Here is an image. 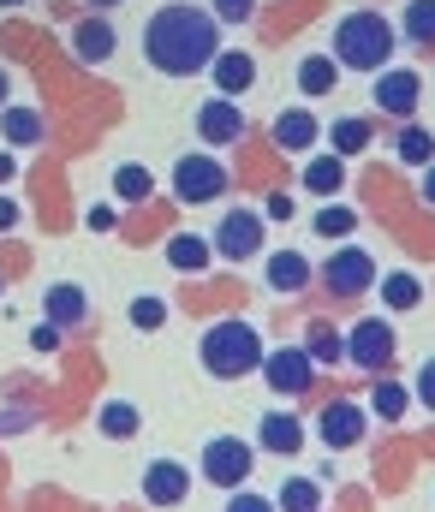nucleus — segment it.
Returning <instances> with one entry per match:
<instances>
[{
  "instance_id": "nucleus-1",
  "label": "nucleus",
  "mask_w": 435,
  "mask_h": 512,
  "mask_svg": "<svg viewBox=\"0 0 435 512\" xmlns=\"http://www.w3.org/2000/svg\"><path fill=\"white\" fill-rule=\"evenodd\" d=\"M221 54V24L209 6H191V0H173L161 6L144 24V60L167 78H191V72H209Z\"/></svg>"
},
{
  "instance_id": "nucleus-2",
  "label": "nucleus",
  "mask_w": 435,
  "mask_h": 512,
  "mask_svg": "<svg viewBox=\"0 0 435 512\" xmlns=\"http://www.w3.org/2000/svg\"><path fill=\"white\" fill-rule=\"evenodd\" d=\"M263 334L251 328V322H239V316H227V322H209L203 328V340H197V358H203V370L215 376V382H239V376H251V370H263Z\"/></svg>"
},
{
  "instance_id": "nucleus-3",
  "label": "nucleus",
  "mask_w": 435,
  "mask_h": 512,
  "mask_svg": "<svg viewBox=\"0 0 435 512\" xmlns=\"http://www.w3.org/2000/svg\"><path fill=\"white\" fill-rule=\"evenodd\" d=\"M394 60V24L382 12H346L334 24V66L340 72H382Z\"/></svg>"
},
{
  "instance_id": "nucleus-4",
  "label": "nucleus",
  "mask_w": 435,
  "mask_h": 512,
  "mask_svg": "<svg viewBox=\"0 0 435 512\" xmlns=\"http://www.w3.org/2000/svg\"><path fill=\"white\" fill-rule=\"evenodd\" d=\"M173 197H179V203H191V209H203V203L227 197V161H215L209 149L179 155V161H173Z\"/></svg>"
},
{
  "instance_id": "nucleus-5",
  "label": "nucleus",
  "mask_w": 435,
  "mask_h": 512,
  "mask_svg": "<svg viewBox=\"0 0 435 512\" xmlns=\"http://www.w3.org/2000/svg\"><path fill=\"white\" fill-rule=\"evenodd\" d=\"M322 286H328V298H364L370 286H376V256L364 251V245H340V251L322 262Z\"/></svg>"
},
{
  "instance_id": "nucleus-6",
  "label": "nucleus",
  "mask_w": 435,
  "mask_h": 512,
  "mask_svg": "<svg viewBox=\"0 0 435 512\" xmlns=\"http://www.w3.org/2000/svg\"><path fill=\"white\" fill-rule=\"evenodd\" d=\"M340 340H346V358H352L358 370H370V376H382V370L394 364V322H388V316H364V322H352Z\"/></svg>"
},
{
  "instance_id": "nucleus-7",
  "label": "nucleus",
  "mask_w": 435,
  "mask_h": 512,
  "mask_svg": "<svg viewBox=\"0 0 435 512\" xmlns=\"http://www.w3.org/2000/svg\"><path fill=\"white\" fill-rule=\"evenodd\" d=\"M251 465H257V447H251L245 435H215V441L203 447V477H209L215 489H245Z\"/></svg>"
},
{
  "instance_id": "nucleus-8",
  "label": "nucleus",
  "mask_w": 435,
  "mask_h": 512,
  "mask_svg": "<svg viewBox=\"0 0 435 512\" xmlns=\"http://www.w3.org/2000/svg\"><path fill=\"white\" fill-rule=\"evenodd\" d=\"M263 382L281 399H304L316 387V364H310L304 346H275V352H263Z\"/></svg>"
},
{
  "instance_id": "nucleus-9",
  "label": "nucleus",
  "mask_w": 435,
  "mask_h": 512,
  "mask_svg": "<svg viewBox=\"0 0 435 512\" xmlns=\"http://www.w3.org/2000/svg\"><path fill=\"white\" fill-rule=\"evenodd\" d=\"M263 233H269V221H263L257 209H227L221 227H215V256L251 262V256H263Z\"/></svg>"
},
{
  "instance_id": "nucleus-10",
  "label": "nucleus",
  "mask_w": 435,
  "mask_h": 512,
  "mask_svg": "<svg viewBox=\"0 0 435 512\" xmlns=\"http://www.w3.org/2000/svg\"><path fill=\"white\" fill-rule=\"evenodd\" d=\"M418 96H424V84H418L412 66H382V72H376V108L394 114L400 126L418 114Z\"/></svg>"
},
{
  "instance_id": "nucleus-11",
  "label": "nucleus",
  "mask_w": 435,
  "mask_h": 512,
  "mask_svg": "<svg viewBox=\"0 0 435 512\" xmlns=\"http://www.w3.org/2000/svg\"><path fill=\"white\" fill-rule=\"evenodd\" d=\"M364 429H370V423H364V405H358V399H334V405H322V417H316V435H322L328 453L358 447Z\"/></svg>"
},
{
  "instance_id": "nucleus-12",
  "label": "nucleus",
  "mask_w": 435,
  "mask_h": 512,
  "mask_svg": "<svg viewBox=\"0 0 435 512\" xmlns=\"http://www.w3.org/2000/svg\"><path fill=\"white\" fill-rule=\"evenodd\" d=\"M197 137H203L209 149H227V143H239V137H245V114H239V102H233V96H215V102H203V108H197Z\"/></svg>"
},
{
  "instance_id": "nucleus-13",
  "label": "nucleus",
  "mask_w": 435,
  "mask_h": 512,
  "mask_svg": "<svg viewBox=\"0 0 435 512\" xmlns=\"http://www.w3.org/2000/svg\"><path fill=\"white\" fill-rule=\"evenodd\" d=\"M114 48H120V30H114V18H78V24H72V54H78L84 66H102V60H114Z\"/></svg>"
},
{
  "instance_id": "nucleus-14",
  "label": "nucleus",
  "mask_w": 435,
  "mask_h": 512,
  "mask_svg": "<svg viewBox=\"0 0 435 512\" xmlns=\"http://www.w3.org/2000/svg\"><path fill=\"white\" fill-rule=\"evenodd\" d=\"M185 489H191V471L173 465V459H155L144 471V501H155V507H179Z\"/></svg>"
},
{
  "instance_id": "nucleus-15",
  "label": "nucleus",
  "mask_w": 435,
  "mask_h": 512,
  "mask_svg": "<svg viewBox=\"0 0 435 512\" xmlns=\"http://www.w3.org/2000/svg\"><path fill=\"white\" fill-rule=\"evenodd\" d=\"M263 280H269V292H304L316 274H310L304 251H269L263 256Z\"/></svg>"
},
{
  "instance_id": "nucleus-16",
  "label": "nucleus",
  "mask_w": 435,
  "mask_h": 512,
  "mask_svg": "<svg viewBox=\"0 0 435 512\" xmlns=\"http://www.w3.org/2000/svg\"><path fill=\"white\" fill-rule=\"evenodd\" d=\"M42 310H48V322H54L60 334H66V328H78V322L90 316V304H84V286H66V280L42 292Z\"/></svg>"
},
{
  "instance_id": "nucleus-17",
  "label": "nucleus",
  "mask_w": 435,
  "mask_h": 512,
  "mask_svg": "<svg viewBox=\"0 0 435 512\" xmlns=\"http://www.w3.org/2000/svg\"><path fill=\"white\" fill-rule=\"evenodd\" d=\"M257 447H269V453H298V447H304V423H298L292 411H263Z\"/></svg>"
},
{
  "instance_id": "nucleus-18",
  "label": "nucleus",
  "mask_w": 435,
  "mask_h": 512,
  "mask_svg": "<svg viewBox=\"0 0 435 512\" xmlns=\"http://www.w3.org/2000/svg\"><path fill=\"white\" fill-rule=\"evenodd\" d=\"M215 84H221V96H239V90H251L257 84V60L251 54H239V48H227V54H215Z\"/></svg>"
},
{
  "instance_id": "nucleus-19",
  "label": "nucleus",
  "mask_w": 435,
  "mask_h": 512,
  "mask_svg": "<svg viewBox=\"0 0 435 512\" xmlns=\"http://www.w3.org/2000/svg\"><path fill=\"white\" fill-rule=\"evenodd\" d=\"M316 143V114H304V108H287L281 120H275V149H287V155H304Z\"/></svg>"
},
{
  "instance_id": "nucleus-20",
  "label": "nucleus",
  "mask_w": 435,
  "mask_h": 512,
  "mask_svg": "<svg viewBox=\"0 0 435 512\" xmlns=\"http://www.w3.org/2000/svg\"><path fill=\"white\" fill-rule=\"evenodd\" d=\"M346 185V161L328 149V155H316V161H304V191H316V197H334Z\"/></svg>"
},
{
  "instance_id": "nucleus-21",
  "label": "nucleus",
  "mask_w": 435,
  "mask_h": 512,
  "mask_svg": "<svg viewBox=\"0 0 435 512\" xmlns=\"http://www.w3.org/2000/svg\"><path fill=\"white\" fill-rule=\"evenodd\" d=\"M304 352H310V364L322 370V364H340V358H346V340H340L334 322H310V328H304Z\"/></svg>"
},
{
  "instance_id": "nucleus-22",
  "label": "nucleus",
  "mask_w": 435,
  "mask_h": 512,
  "mask_svg": "<svg viewBox=\"0 0 435 512\" xmlns=\"http://www.w3.org/2000/svg\"><path fill=\"white\" fill-rule=\"evenodd\" d=\"M394 161H406V167H430V161H435V137L424 126H412V120H406V126L394 131Z\"/></svg>"
},
{
  "instance_id": "nucleus-23",
  "label": "nucleus",
  "mask_w": 435,
  "mask_h": 512,
  "mask_svg": "<svg viewBox=\"0 0 435 512\" xmlns=\"http://www.w3.org/2000/svg\"><path fill=\"white\" fill-rule=\"evenodd\" d=\"M340 84V66H334V54H310L304 66H298V90L304 96H328Z\"/></svg>"
},
{
  "instance_id": "nucleus-24",
  "label": "nucleus",
  "mask_w": 435,
  "mask_h": 512,
  "mask_svg": "<svg viewBox=\"0 0 435 512\" xmlns=\"http://www.w3.org/2000/svg\"><path fill=\"white\" fill-rule=\"evenodd\" d=\"M328 137H334V155L346 161V155H364L376 131H370V120H358V114H346V120H334V126H328Z\"/></svg>"
},
{
  "instance_id": "nucleus-25",
  "label": "nucleus",
  "mask_w": 435,
  "mask_h": 512,
  "mask_svg": "<svg viewBox=\"0 0 435 512\" xmlns=\"http://www.w3.org/2000/svg\"><path fill=\"white\" fill-rule=\"evenodd\" d=\"M167 262H173L179 274H203V268H209V245H203L197 233H173V239H167Z\"/></svg>"
},
{
  "instance_id": "nucleus-26",
  "label": "nucleus",
  "mask_w": 435,
  "mask_h": 512,
  "mask_svg": "<svg viewBox=\"0 0 435 512\" xmlns=\"http://www.w3.org/2000/svg\"><path fill=\"white\" fill-rule=\"evenodd\" d=\"M400 36L418 42V48H435V0H412L400 12Z\"/></svg>"
},
{
  "instance_id": "nucleus-27",
  "label": "nucleus",
  "mask_w": 435,
  "mask_h": 512,
  "mask_svg": "<svg viewBox=\"0 0 435 512\" xmlns=\"http://www.w3.org/2000/svg\"><path fill=\"white\" fill-rule=\"evenodd\" d=\"M0 131H6V143H12V149L42 143V120H36L30 108H0Z\"/></svg>"
},
{
  "instance_id": "nucleus-28",
  "label": "nucleus",
  "mask_w": 435,
  "mask_h": 512,
  "mask_svg": "<svg viewBox=\"0 0 435 512\" xmlns=\"http://www.w3.org/2000/svg\"><path fill=\"white\" fill-rule=\"evenodd\" d=\"M370 405H376V417H382V423H400V417H406V405H412V387H400V382H388V376H382V382L370 387Z\"/></svg>"
},
{
  "instance_id": "nucleus-29",
  "label": "nucleus",
  "mask_w": 435,
  "mask_h": 512,
  "mask_svg": "<svg viewBox=\"0 0 435 512\" xmlns=\"http://www.w3.org/2000/svg\"><path fill=\"white\" fill-rule=\"evenodd\" d=\"M382 304L388 310H418L424 304V280L418 274H388L382 280Z\"/></svg>"
},
{
  "instance_id": "nucleus-30",
  "label": "nucleus",
  "mask_w": 435,
  "mask_h": 512,
  "mask_svg": "<svg viewBox=\"0 0 435 512\" xmlns=\"http://www.w3.org/2000/svg\"><path fill=\"white\" fill-rule=\"evenodd\" d=\"M149 191H155V179H149V167H138V161H126V167H114V197H120V203H144Z\"/></svg>"
},
{
  "instance_id": "nucleus-31",
  "label": "nucleus",
  "mask_w": 435,
  "mask_h": 512,
  "mask_svg": "<svg viewBox=\"0 0 435 512\" xmlns=\"http://www.w3.org/2000/svg\"><path fill=\"white\" fill-rule=\"evenodd\" d=\"M322 239H346L352 227H358V209H346V203H328V209H316V221H310Z\"/></svg>"
},
{
  "instance_id": "nucleus-32",
  "label": "nucleus",
  "mask_w": 435,
  "mask_h": 512,
  "mask_svg": "<svg viewBox=\"0 0 435 512\" xmlns=\"http://www.w3.org/2000/svg\"><path fill=\"white\" fill-rule=\"evenodd\" d=\"M281 512H322V489L310 477H292L287 489H281Z\"/></svg>"
},
{
  "instance_id": "nucleus-33",
  "label": "nucleus",
  "mask_w": 435,
  "mask_h": 512,
  "mask_svg": "<svg viewBox=\"0 0 435 512\" xmlns=\"http://www.w3.org/2000/svg\"><path fill=\"white\" fill-rule=\"evenodd\" d=\"M96 423H102V435H120V441H126V435H138V411H132L126 399L102 405V411H96Z\"/></svg>"
},
{
  "instance_id": "nucleus-34",
  "label": "nucleus",
  "mask_w": 435,
  "mask_h": 512,
  "mask_svg": "<svg viewBox=\"0 0 435 512\" xmlns=\"http://www.w3.org/2000/svg\"><path fill=\"white\" fill-rule=\"evenodd\" d=\"M215 24H251L257 18V0H209Z\"/></svg>"
},
{
  "instance_id": "nucleus-35",
  "label": "nucleus",
  "mask_w": 435,
  "mask_h": 512,
  "mask_svg": "<svg viewBox=\"0 0 435 512\" xmlns=\"http://www.w3.org/2000/svg\"><path fill=\"white\" fill-rule=\"evenodd\" d=\"M161 322H167V304H161V298H149V292L144 298H132V328H144L149 334V328H161Z\"/></svg>"
},
{
  "instance_id": "nucleus-36",
  "label": "nucleus",
  "mask_w": 435,
  "mask_h": 512,
  "mask_svg": "<svg viewBox=\"0 0 435 512\" xmlns=\"http://www.w3.org/2000/svg\"><path fill=\"white\" fill-rule=\"evenodd\" d=\"M292 215H298V209H292V197H287V191H275V197L263 203V221H292Z\"/></svg>"
},
{
  "instance_id": "nucleus-37",
  "label": "nucleus",
  "mask_w": 435,
  "mask_h": 512,
  "mask_svg": "<svg viewBox=\"0 0 435 512\" xmlns=\"http://www.w3.org/2000/svg\"><path fill=\"white\" fill-rule=\"evenodd\" d=\"M412 399H424V405L435 411V358L424 364V370H418V387H412Z\"/></svg>"
},
{
  "instance_id": "nucleus-38",
  "label": "nucleus",
  "mask_w": 435,
  "mask_h": 512,
  "mask_svg": "<svg viewBox=\"0 0 435 512\" xmlns=\"http://www.w3.org/2000/svg\"><path fill=\"white\" fill-rule=\"evenodd\" d=\"M227 512H275V501H263V495H233Z\"/></svg>"
},
{
  "instance_id": "nucleus-39",
  "label": "nucleus",
  "mask_w": 435,
  "mask_h": 512,
  "mask_svg": "<svg viewBox=\"0 0 435 512\" xmlns=\"http://www.w3.org/2000/svg\"><path fill=\"white\" fill-rule=\"evenodd\" d=\"M30 346H36V352H54V346H60V328H54V322H42V328L30 334Z\"/></svg>"
},
{
  "instance_id": "nucleus-40",
  "label": "nucleus",
  "mask_w": 435,
  "mask_h": 512,
  "mask_svg": "<svg viewBox=\"0 0 435 512\" xmlns=\"http://www.w3.org/2000/svg\"><path fill=\"white\" fill-rule=\"evenodd\" d=\"M84 227H90V233H108V227H114V209H90Z\"/></svg>"
},
{
  "instance_id": "nucleus-41",
  "label": "nucleus",
  "mask_w": 435,
  "mask_h": 512,
  "mask_svg": "<svg viewBox=\"0 0 435 512\" xmlns=\"http://www.w3.org/2000/svg\"><path fill=\"white\" fill-rule=\"evenodd\" d=\"M18 227V203L12 197H0V233H12Z\"/></svg>"
},
{
  "instance_id": "nucleus-42",
  "label": "nucleus",
  "mask_w": 435,
  "mask_h": 512,
  "mask_svg": "<svg viewBox=\"0 0 435 512\" xmlns=\"http://www.w3.org/2000/svg\"><path fill=\"white\" fill-rule=\"evenodd\" d=\"M0 429H30V417H24V411H18V417H12V411H0Z\"/></svg>"
},
{
  "instance_id": "nucleus-43",
  "label": "nucleus",
  "mask_w": 435,
  "mask_h": 512,
  "mask_svg": "<svg viewBox=\"0 0 435 512\" xmlns=\"http://www.w3.org/2000/svg\"><path fill=\"white\" fill-rule=\"evenodd\" d=\"M12 173H18V161H12V155H6V149H0V185H6V179H12Z\"/></svg>"
},
{
  "instance_id": "nucleus-44",
  "label": "nucleus",
  "mask_w": 435,
  "mask_h": 512,
  "mask_svg": "<svg viewBox=\"0 0 435 512\" xmlns=\"http://www.w3.org/2000/svg\"><path fill=\"white\" fill-rule=\"evenodd\" d=\"M424 203H435V161H430V173H424Z\"/></svg>"
},
{
  "instance_id": "nucleus-45",
  "label": "nucleus",
  "mask_w": 435,
  "mask_h": 512,
  "mask_svg": "<svg viewBox=\"0 0 435 512\" xmlns=\"http://www.w3.org/2000/svg\"><path fill=\"white\" fill-rule=\"evenodd\" d=\"M6 96H12V78H6V66H0V108H6Z\"/></svg>"
},
{
  "instance_id": "nucleus-46",
  "label": "nucleus",
  "mask_w": 435,
  "mask_h": 512,
  "mask_svg": "<svg viewBox=\"0 0 435 512\" xmlns=\"http://www.w3.org/2000/svg\"><path fill=\"white\" fill-rule=\"evenodd\" d=\"M90 6H96V12H114V6H126V0H90Z\"/></svg>"
},
{
  "instance_id": "nucleus-47",
  "label": "nucleus",
  "mask_w": 435,
  "mask_h": 512,
  "mask_svg": "<svg viewBox=\"0 0 435 512\" xmlns=\"http://www.w3.org/2000/svg\"><path fill=\"white\" fill-rule=\"evenodd\" d=\"M0 6H24V0H0Z\"/></svg>"
}]
</instances>
